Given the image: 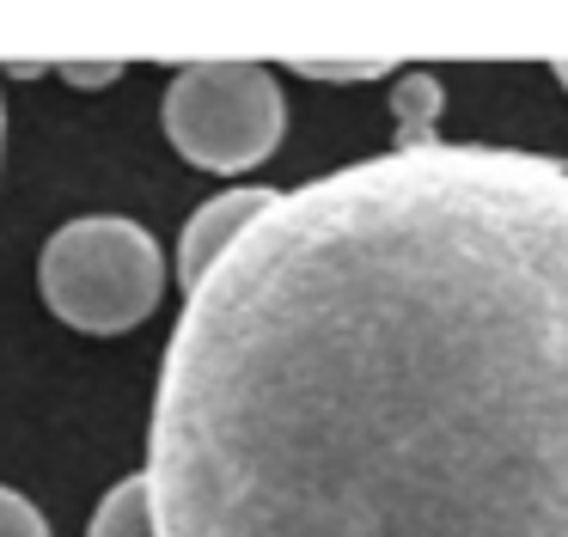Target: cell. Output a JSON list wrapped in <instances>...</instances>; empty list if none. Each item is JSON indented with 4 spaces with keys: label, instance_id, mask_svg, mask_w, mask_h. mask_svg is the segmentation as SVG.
Instances as JSON below:
<instances>
[{
    "label": "cell",
    "instance_id": "8fae6325",
    "mask_svg": "<svg viewBox=\"0 0 568 537\" xmlns=\"http://www.w3.org/2000/svg\"><path fill=\"white\" fill-rule=\"evenodd\" d=\"M0 134H7V116H0Z\"/></svg>",
    "mask_w": 568,
    "mask_h": 537
},
{
    "label": "cell",
    "instance_id": "7a4b0ae2",
    "mask_svg": "<svg viewBox=\"0 0 568 537\" xmlns=\"http://www.w3.org/2000/svg\"><path fill=\"white\" fill-rule=\"evenodd\" d=\"M38 293L62 324L87 336H123L165 300V256L148 226L123 214L68 220L38 256Z\"/></svg>",
    "mask_w": 568,
    "mask_h": 537
},
{
    "label": "cell",
    "instance_id": "277c9868",
    "mask_svg": "<svg viewBox=\"0 0 568 537\" xmlns=\"http://www.w3.org/2000/svg\"><path fill=\"white\" fill-rule=\"evenodd\" d=\"M270 202H275V190H226V195H214V202H202L196 214H190L184 239H178V281H184V293L221 263L226 244H233Z\"/></svg>",
    "mask_w": 568,
    "mask_h": 537
},
{
    "label": "cell",
    "instance_id": "3957f363",
    "mask_svg": "<svg viewBox=\"0 0 568 537\" xmlns=\"http://www.w3.org/2000/svg\"><path fill=\"white\" fill-rule=\"evenodd\" d=\"M287 104L257 61H190L165 85V141L202 171H251L282 146Z\"/></svg>",
    "mask_w": 568,
    "mask_h": 537
},
{
    "label": "cell",
    "instance_id": "52a82bcc",
    "mask_svg": "<svg viewBox=\"0 0 568 537\" xmlns=\"http://www.w3.org/2000/svg\"><path fill=\"white\" fill-rule=\"evenodd\" d=\"M0 537H50V519L7 483H0Z\"/></svg>",
    "mask_w": 568,
    "mask_h": 537
},
{
    "label": "cell",
    "instance_id": "9c48e42d",
    "mask_svg": "<svg viewBox=\"0 0 568 537\" xmlns=\"http://www.w3.org/2000/svg\"><path fill=\"white\" fill-rule=\"evenodd\" d=\"M62 80H74V85H111V80H123V61H104V68H80V61H68Z\"/></svg>",
    "mask_w": 568,
    "mask_h": 537
},
{
    "label": "cell",
    "instance_id": "5b68a950",
    "mask_svg": "<svg viewBox=\"0 0 568 537\" xmlns=\"http://www.w3.org/2000/svg\"><path fill=\"white\" fill-rule=\"evenodd\" d=\"M87 537H160L153 531V500H148V476H123L111 495L99 500Z\"/></svg>",
    "mask_w": 568,
    "mask_h": 537
},
{
    "label": "cell",
    "instance_id": "30bf717a",
    "mask_svg": "<svg viewBox=\"0 0 568 537\" xmlns=\"http://www.w3.org/2000/svg\"><path fill=\"white\" fill-rule=\"evenodd\" d=\"M550 73H556V85H562V92H568V61H556Z\"/></svg>",
    "mask_w": 568,
    "mask_h": 537
},
{
    "label": "cell",
    "instance_id": "ba28073f",
    "mask_svg": "<svg viewBox=\"0 0 568 537\" xmlns=\"http://www.w3.org/2000/svg\"><path fill=\"white\" fill-rule=\"evenodd\" d=\"M306 80H331V85H355V80H385L392 61H300Z\"/></svg>",
    "mask_w": 568,
    "mask_h": 537
},
{
    "label": "cell",
    "instance_id": "8992f818",
    "mask_svg": "<svg viewBox=\"0 0 568 537\" xmlns=\"http://www.w3.org/2000/svg\"><path fill=\"white\" fill-rule=\"evenodd\" d=\"M392 110H397V146L440 141V134H434V116H440V80H434V73H404Z\"/></svg>",
    "mask_w": 568,
    "mask_h": 537
},
{
    "label": "cell",
    "instance_id": "6da1fadb",
    "mask_svg": "<svg viewBox=\"0 0 568 537\" xmlns=\"http://www.w3.org/2000/svg\"><path fill=\"white\" fill-rule=\"evenodd\" d=\"M141 476L160 537H568V165L275 190L184 293Z\"/></svg>",
    "mask_w": 568,
    "mask_h": 537
}]
</instances>
